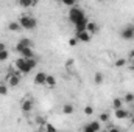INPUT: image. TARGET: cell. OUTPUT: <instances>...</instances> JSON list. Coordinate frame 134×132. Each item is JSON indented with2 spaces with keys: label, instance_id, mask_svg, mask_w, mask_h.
Instances as JSON below:
<instances>
[{
  "label": "cell",
  "instance_id": "603a6c76",
  "mask_svg": "<svg viewBox=\"0 0 134 132\" xmlns=\"http://www.w3.org/2000/svg\"><path fill=\"white\" fill-rule=\"evenodd\" d=\"M123 103H128V104L134 103V93H131V92L125 93V97H123Z\"/></svg>",
  "mask_w": 134,
  "mask_h": 132
},
{
  "label": "cell",
  "instance_id": "83f0119b",
  "mask_svg": "<svg viewBox=\"0 0 134 132\" xmlns=\"http://www.w3.org/2000/svg\"><path fill=\"white\" fill-rule=\"evenodd\" d=\"M84 113H86L87 117H91V115L94 113V107H92V106H86V107H84Z\"/></svg>",
  "mask_w": 134,
  "mask_h": 132
},
{
  "label": "cell",
  "instance_id": "d6a6232c",
  "mask_svg": "<svg viewBox=\"0 0 134 132\" xmlns=\"http://www.w3.org/2000/svg\"><path fill=\"white\" fill-rule=\"evenodd\" d=\"M130 120H131V123L134 124V113H131V115H130Z\"/></svg>",
  "mask_w": 134,
  "mask_h": 132
},
{
  "label": "cell",
  "instance_id": "9c48e42d",
  "mask_svg": "<svg viewBox=\"0 0 134 132\" xmlns=\"http://www.w3.org/2000/svg\"><path fill=\"white\" fill-rule=\"evenodd\" d=\"M45 79H47V73L45 71H37L34 75V84L36 86H45Z\"/></svg>",
  "mask_w": 134,
  "mask_h": 132
},
{
  "label": "cell",
  "instance_id": "d6986e66",
  "mask_svg": "<svg viewBox=\"0 0 134 132\" xmlns=\"http://www.w3.org/2000/svg\"><path fill=\"white\" fill-rule=\"evenodd\" d=\"M39 129H41L42 132H44V131H56V128H55L53 124H48L47 121H45L44 124H41V126H39Z\"/></svg>",
  "mask_w": 134,
  "mask_h": 132
},
{
  "label": "cell",
  "instance_id": "8d00e7d4",
  "mask_svg": "<svg viewBox=\"0 0 134 132\" xmlns=\"http://www.w3.org/2000/svg\"><path fill=\"white\" fill-rule=\"evenodd\" d=\"M58 2H61V0H58Z\"/></svg>",
  "mask_w": 134,
  "mask_h": 132
},
{
  "label": "cell",
  "instance_id": "52a82bcc",
  "mask_svg": "<svg viewBox=\"0 0 134 132\" xmlns=\"http://www.w3.org/2000/svg\"><path fill=\"white\" fill-rule=\"evenodd\" d=\"M33 107H34V101L31 98H25L22 103H20V109H22V112H25V113L31 112Z\"/></svg>",
  "mask_w": 134,
  "mask_h": 132
},
{
  "label": "cell",
  "instance_id": "9a60e30c",
  "mask_svg": "<svg viewBox=\"0 0 134 132\" xmlns=\"http://www.w3.org/2000/svg\"><path fill=\"white\" fill-rule=\"evenodd\" d=\"M55 86H56V78H55L53 75H47L45 87H48V89H55Z\"/></svg>",
  "mask_w": 134,
  "mask_h": 132
},
{
  "label": "cell",
  "instance_id": "e0dca14e",
  "mask_svg": "<svg viewBox=\"0 0 134 132\" xmlns=\"http://www.w3.org/2000/svg\"><path fill=\"white\" fill-rule=\"evenodd\" d=\"M94 82L97 84V86H100V84H103L104 82V76H103V73H95V76H94Z\"/></svg>",
  "mask_w": 134,
  "mask_h": 132
},
{
  "label": "cell",
  "instance_id": "2e32d148",
  "mask_svg": "<svg viewBox=\"0 0 134 132\" xmlns=\"http://www.w3.org/2000/svg\"><path fill=\"white\" fill-rule=\"evenodd\" d=\"M17 3L20 6H24V8H31L37 3V0H17Z\"/></svg>",
  "mask_w": 134,
  "mask_h": 132
},
{
  "label": "cell",
  "instance_id": "3957f363",
  "mask_svg": "<svg viewBox=\"0 0 134 132\" xmlns=\"http://www.w3.org/2000/svg\"><path fill=\"white\" fill-rule=\"evenodd\" d=\"M86 14H84V11L81 9V8H78V6H72L70 9H69V20L72 22V23H75V22H78L81 17H84Z\"/></svg>",
  "mask_w": 134,
  "mask_h": 132
},
{
  "label": "cell",
  "instance_id": "8fae6325",
  "mask_svg": "<svg viewBox=\"0 0 134 132\" xmlns=\"http://www.w3.org/2000/svg\"><path fill=\"white\" fill-rule=\"evenodd\" d=\"M87 22H89V19L84 16V17H81L78 22H75L73 25H75V30L76 31H83V30H86V25H87Z\"/></svg>",
  "mask_w": 134,
  "mask_h": 132
},
{
  "label": "cell",
  "instance_id": "277c9868",
  "mask_svg": "<svg viewBox=\"0 0 134 132\" xmlns=\"http://www.w3.org/2000/svg\"><path fill=\"white\" fill-rule=\"evenodd\" d=\"M14 65L17 68V71H20L22 75H27V73H30L31 71V68L28 65V62H27V58H17L16 59V62H14Z\"/></svg>",
  "mask_w": 134,
  "mask_h": 132
},
{
  "label": "cell",
  "instance_id": "ffe728a7",
  "mask_svg": "<svg viewBox=\"0 0 134 132\" xmlns=\"http://www.w3.org/2000/svg\"><path fill=\"white\" fill-rule=\"evenodd\" d=\"M73 110H75V107H73L72 104H64V106H63V113H66V115L73 113Z\"/></svg>",
  "mask_w": 134,
  "mask_h": 132
},
{
  "label": "cell",
  "instance_id": "5bb4252c",
  "mask_svg": "<svg viewBox=\"0 0 134 132\" xmlns=\"http://www.w3.org/2000/svg\"><path fill=\"white\" fill-rule=\"evenodd\" d=\"M8 30L13 31V33H17V31L22 30V27H20L19 20H14V22H9V23H8Z\"/></svg>",
  "mask_w": 134,
  "mask_h": 132
},
{
  "label": "cell",
  "instance_id": "f1b7e54d",
  "mask_svg": "<svg viewBox=\"0 0 134 132\" xmlns=\"http://www.w3.org/2000/svg\"><path fill=\"white\" fill-rule=\"evenodd\" d=\"M125 64H126V59L125 58H120V59L115 61V67H123Z\"/></svg>",
  "mask_w": 134,
  "mask_h": 132
},
{
  "label": "cell",
  "instance_id": "7402d4cb",
  "mask_svg": "<svg viewBox=\"0 0 134 132\" xmlns=\"http://www.w3.org/2000/svg\"><path fill=\"white\" fill-rule=\"evenodd\" d=\"M19 44H20L22 47H33V40H31V39H28V37L20 39V40H19Z\"/></svg>",
  "mask_w": 134,
  "mask_h": 132
},
{
  "label": "cell",
  "instance_id": "4316f807",
  "mask_svg": "<svg viewBox=\"0 0 134 132\" xmlns=\"http://www.w3.org/2000/svg\"><path fill=\"white\" fill-rule=\"evenodd\" d=\"M61 3H63V5H66L67 8H72V6H75V5H76V0H61Z\"/></svg>",
  "mask_w": 134,
  "mask_h": 132
},
{
  "label": "cell",
  "instance_id": "44dd1931",
  "mask_svg": "<svg viewBox=\"0 0 134 132\" xmlns=\"http://www.w3.org/2000/svg\"><path fill=\"white\" fill-rule=\"evenodd\" d=\"M112 107H114V109H120V107H123V99L122 98H114L112 99Z\"/></svg>",
  "mask_w": 134,
  "mask_h": 132
},
{
  "label": "cell",
  "instance_id": "6da1fadb",
  "mask_svg": "<svg viewBox=\"0 0 134 132\" xmlns=\"http://www.w3.org/2000/svg\"><path fill=\"white\" fill-rule=\"evenodd\" d=\"M19 23H20L22 30H27V31H31V30H34L37 27V20L34 19L33 16H30V14L20 16L19 17Z\"/></svg>",
  "mask_w": 134,
  "mask_h": 132
},
{
  "label": "cell",
  "instance_id": "d4e9b609",
  "mask_svg": "<svg viewBox=\"0 0 134 132\" xmlns=\"http://www.w3.org/2000/svg\"><path fill=\"white\" fill-rule=\"evenodd\" d=\"M98 120H100V123H106V121H109V113H108V112H103V113H100Z\"/></svg>",
  "mask_w": 134,
  "mask_h": 132
},
{
  "label": "cell",
  "instance_id": "d590c367",
  "mask_svg": "<svg viewBox=\"0 0 134 132\" xmlns=\"http://www.w3.org/2000/svg\"><path fill=\"white\" fill-rule=\"evenodd\" d=\"M98 2H106V0H98Z\"/></svg>",
  "mask_w": 134,
  "mask_h": 132
},
{
  "label": "cell",
  "instance_id": "f546056e",
  "mask_svg": "<svg viewBox=\"0 0 134 132\" xmlns=\"http://www.w3.org/2000/svg\"><path fill=\"white\" fill-rule=\"evenodd\" d=\"M45 121H47V118H45V117H41V115H39V117H36V123H37L39 126H41V124H44Z\"/></svg>",
  "mask_w": 134,
  "mask_h": 132
},
{
  "label": "cell",
  "instance_id": "7c38bea8",
  "mask_svg": "<svg viewBox=\"0 0 134 132\" xmlns=\"http://www.w3.org/2000/svg\"><path fill=\"white\" fill-rule=\"evenodd\" d=\"M98 30H100V28H98V25H97L94 20H89V22H87V25H86V31H87V33L97 34L98 33Z\"/></svg>",
  "mask_w": 134,
  "mask_h": 132
},
{
  "label": "cell",
  "instance_id": "cb8c5ba5",
  "mask_svg": "<svg viewBox=\"0 0 134 132\" xmlns=\"http://www.w3.org/2000/svg\"><path fill=\"white\" fill-rule=\"evenodd\" d=\"M27 62H28V65H30V68H31V70H34V68H36V65H37L36 58H27Z\"/></svg>",
  "mask_w": 134,
  "mask_h": 132
},
{
  "label": "cell",
  "instance_id": "ba28073f",
  "mask_svg": "<svg viewBox=\"0 0 134 132\" xmlns=\"http://www.w3.org/2000/svg\"><path fill=\"white\" fill-rule=\"evenodd\" d=\"M115 110V118L117 120H126V118H130V115H131V112L130 110H126L125 107H120V109H114Z\"/></svg>",
  "mask_w": 134,
  "mask_h": 132
},
{
  "label": "cell",
  "instance_id": "484cf974",
  "mask_svg": "<svg viewBox=\"0 0 134 132\" xmlns=\"http://www.w3.org/2000/svg\"><path fill=\"white\" fill-rule=\"evenodd\" d=\"M8 56H9V53H8V50H0V62H3V61H6V59H8Z\"/></svg>",
  "mask_w": 134,
  "mask_h": 132
},
{
  "label": "cell",
  "instance_id": "30bf717a",
  "mask_svg": "<svg viewBox=\"0 0 134 132\" xmlns=\"http://www.w3.org/2000/svg\"><path fill=\"white\" fill-rule=\"evenodd\" d=\"M91 36H92V34L87 33L86 30H83V31H76V34H75V37L78 39V42H89V40H91Z\"/></svg>",
  "mask_w": 134,
  "mask_h": 132
},
{
  "label": "cell",
  "instance_id": "ac0fdd59",
  "mask_svg": "<svg viewBox=\"0 0 134 132\" xmlns=\"http://www.w3.org/2000/svg\"><path fill=\"white\" fill-rule=\"evenodd\" d=\"M8 89H9V86L6 82H0V95L2 97H6L8 95Z\"/></svg>",
  "mask_w": 134,
  "mask_h": 132
},
{
  "label": "cell",
  "instance_id": "e575fe53",
  "mask_svg": "<svg viewBox=\"0 0 134 132\" xmlns=\"http://www.w3.org/2000/svg\"><path fill=\"white\" fill-rule=\"evenodd\" d=\"M130 70H133V71H134V64H133V65H130Z\"/></svg>",
  "mask_w": 134,
  "mask_h": 132
},
{
  "label": "cell",
  "instance_id": "4fadbf2b",
  "mask_svg": "<svg viewBox=\"0 0 134 132\" xmlns=\"http://www.w3.org/2000/svg\"><path fill=\"white\" fill-rule=\"evenodd\" d=\"M19 55H20L22 58H34L33 47H24V48L19 51Z\"/></svg>",
  "mask_w": 134,
  "mask_h": 132
},
{
  "label": "cell",
  "instance_id": "836d02e7",
  "mask_svg": "<svg viewBox=\"0 0 134 132\" xmlns=\"http://www.w3.org/2000/svg\"><path fill=\"white\" fill-rule=\"evenodd\" d=\"M130 58H131V59H133V58H134V50H133V51H131V53H130Z\"/></svg>",
  "mask_w": 134,
  "mask_h": 132
},
{
  "label": "cell",
  "instance_id": "5b68a950",
  "mask_svg": "<svg viewBox=\"0 0 134 132\" xmlns=\"http://www.w3.org/2000/svg\"><path fill=\"white\" fill-rule=\"evenodd\" d=\"M120 37L125 39V40L134 39V25L133 23H128V25H125V27L120 30Z\"/></svg>",
  "mask_w": 134,
  "mask_h": 132
},
{
  "label": "cell",
  "instance_id": "1f68e13d",
  "mask_svg": "<svg viewBox=\"0 0 134 132\" xmlns=\"http://www.w3.org/2000/svg\"><path fill=\"white\" fill-rule=\"evenodd\" d=\"M0 50H6V45L3 42H0Z\"/></svg>",
  "mask_w": 134,
  "mask_h": 132
},
{
  "label": "cell",
  "instance_id": "4dcf8cb0",
  "mask_svg": "<svg viewBox=\"0 0 134 132\" xmlns=\"http://www.w3.org/2000/svg\"><path fill=\"white\" fill-rule=\"evenodd\" d=\"M76 44H78V39H76V37H73V39L69 40V45H70V47H75Z\"/></svg>",
  "mask_w": 134,
  "mask_h": 132
},
{
  "label": "cell",
  "instance_id": "8992f818",
  "mask_svg": "<svg viewBox=\"0 0 134 132\" xmlns=\"http://www.w3.org/2000/svg\"><path fill=\"white\" fill-rule=\"evenodd\" d=\"M83 131L84 132H98V131H101V124H100V120L97 121H91V123H87L84 128H83Z\"/></svg>",
  "mask_w": 134,
  "mask_h": 132
},
{
  "label": "cell",
  "instance_id": "7a4b0ae2",
  "mask_svg": "<svg viewBox=\"0 0 134 132\" xmlns=\"http://www.w3.org/2000/svg\"><path fill=\"white\" fill-rule=\"evenodd\" d=\"M20 71H9L5 78V82L9 86V87H17L20 84Z\"/></svg>",
  "mask_w": 134,
  "mask_h": 132
}]
</instances>
